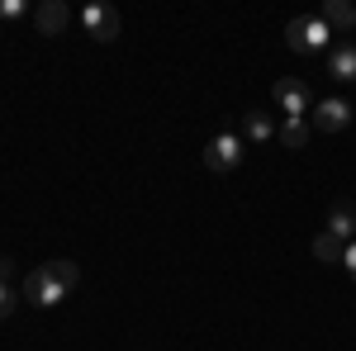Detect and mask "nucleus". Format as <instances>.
I'll list each match as a JSON object with an SVG mask.
<instances>
[{
	"label": "nucleus",
	"instance_id": "nucleus-7",
	"mask_svg": "<svg viewBox=\"0 0 356 351\" xmlns=\"http://www.w3.org/2000/svg\"><path fill=\"white\" fill-rule=\"evenodd\" d=\"M328 76L337 85L356 81V43H352V38H342V43H332V48H328Z\"/></svg>",
	"mask_w": 356,
	"mask_h": 351
},
{
	"label": "nucleus",
	"instance_id": "nucleus-1",
	"mask_svg": "<svg viewBox=\"0 0 356 351\" xmlns=\"http://www.w3.org/2000/svg\"><path fill=\"white\" fill-rule=\"evenodd\" d=\"M332 38H337V33H332L318 15H300V19H290V24H285V43H290L295 53H309V57L328 53Z\"/></svg>",
	"mask_w": 356,
	"mask_h": 351
},
{
	"label": "nucleus",
	"instance_id": "nucleus-9",
	"mask_svg": "<svg viewBox=\"0 0 356 351\" xmlns=\"http://www.w3.org/2000/svg\"><path fill=\"white\" fill-rule=\"evenodd\" d=\"M328 233L337 238V243H352V238H356V204H352V199H337V204H332Z\"/></svg>",
	"mask_w": 356,
	"mask_h": 351
},
{
	"label": "nucleus",
	"instance_id": "nucleus-17",
	"mask_svg": "<svg viewBox=\"0 0 356 351\" xmlns=\"http://www.w3.org/2000/svg\"><path fill=\"white\" fill-rule=\"evenodd\" d=\"M342 266L352 270V280H356V238H352V243H347V252H342Z\"/></svg>",
	"mask_w": 356,
	"mask_h": 351
},
{
	"label": "nucleus",
	"instance_id": "nucleus-13",
	"mask_svg": "<svg viewBox=\"0 0 356 351\" xmlns=\"http://www.w3.org/2000/svg\"><path fill=\"white\" fill-rule=\"evenodd\" d=\"M342 252H347V243H337L328 228L314 238V256H318V261H328V266H342Z\"/></svg>",
	"mask_w": 356,
	"mask_h": 351
},
{
	"label": "nucleus",
	"instance_id": "nucleus-18",
	"mask_svg": "<svg viewBox=\"0 0 356 351\" xmlns=\"http://www.w3.org/2000/svg\"><path fill=\"white\" fill-rule=\"evenodd\" d=\"M0 280H10V285H15V261H10V256H0Z\"/></svg>",
	"mask_w": 356,
	"mask_h": 351
},
{
	"label": "nucleus",
	"instance_id": "nucleus-10",
	"mask_svg": "<svg viewBox=\"0 0 356 351\" xmlns=\"http://www.w3.org/2000/svg\"><path fill=\"white\" fill-rule=\"evenodd\" d=\"M33 24L43 28V33H62V28L72 24V10H67L62 0H43V5L33 10Z\"/></svg>",
	"mask_w": 356,
	"mask_h": 351
},
{
	"label": "nucleus",
	"instance_id": "nucleus-6",
	"mask_svg": "<svg viewBox=\"0 0 356 351\" xmlns=\"http://www.w3.org/2000/svg\"><path fill=\"white\" fill-rule=\"evenodd\" d=\"M81 24H86V33H90L95 43H114V38H119V10L90 0V5L81 10Z\"/></svg>",
	"mask_w": 356,
	"mask_h": 351
},
{
	"label": "nucleus",
	"instance_id": "nucleus-8",
	"mask_svg": "<svg viewBox=\"0 0 356 351\" xmlns=\"http://www.w3.org/2000/svg\"><path fill=\"white\" fill-rule=\"evenodd\" d=\"M318 19H323L332 33H352L356 28V5H347V0H323V5H318Z\"/></svg>",
	"mask_w": 356,
	"mask_h": 351
},
{
	"label": "nucleus",
	"instance_id": "nucleus-11",
	"mask_svg": "<svg viewBox=\"0 0 356 351\" xmlns=\"http://www.w3.org/2000/svg\"><path fill=\"white\" fill-rule=\"evenodd\" d=\"M243 133H247V142H271L275 138V119L266 114V109H247L243 114Z\"/></svg>",
	"mask_w": 356,
	"mask_h": 351
},
{
	"label": "nucleus",
	"instance_id": "nucleus-5",
	"mask_svg": "<svg viewBox=\"0 0 356 351\" xmlns=\"http://www.w3.org/2000/svg\"><path fill=\"white\" fill-rule=\"evenodd\" d=\"M352 100H342V95H328V100H318L314 114H309V124L318 129V133H342L347 124H352Z\"/></svg>",
	"mask_w": 356,
	"mask_h": 351
},
{
	"label": "nucleus",
	"instance_id": "nucleus-4",
	"mask_svg": "<svg viewBox=\"0 0 356 351\" xmlns=\"http://www.w3.org/2000/svg\"><path fill=\"white\" fill-rule=\"evenodd\" d=\"M233 166H243V133H219L204 142V171H233Z\"/></svg>",
	"mask_w": 356,
	"mask_h": 351
},
{
	"label": "nucleus",
	"instance_id": "nucleus-16",
	"mask_svg": "<svg viewBox=\"0 0 356 351\" xmlns=\"http://www.w3.org/2000/svg\"><path fill=\"white\" fill-rule=\"evenodd\" d=\"M10 313H15V285L0 280V318H10Z\"/></svg>",
	"mask_w": 356,
	"mask_h": 351
},
{
	"label": "nucleus",
	"instance_id": "nucleus-3",
	"mask_svg": "<svg viewBox=\"0 0 356 351\" xmlns=\"http://www.w3.org/2000/svg\"><path fill=\"white\" fill-rule=\"evenodd\" d=\"M67 295H72V290L57 280V270H53V266L29 270V280H24V299H29V304H38V309H57V304H62Z\"/></svg>",
	"mask_w": 356,
	"mask_h": 351
},
{
	"label": "nucleus",
	"instance_id": "nucleus-14",
	"mask_svg": "<svg viewBox=\"0 0 356 351\" xmlns=\"http://www.w3.org/2000/svg\"><path fill=\"white\" fill-rule=\"evenodd\" d=\"M48 266L57 270V280H62L67 290H76V285H81V266H76V261H67V256H62V261H48Z\"/></svg>",
	"mask_w": 356,
	"mask_h": 351
},
{
	"label": "nucleus",
	"instance_id": "nucleus-12",
	"mask_svg": "<svg viewBox=\"0 0 356 351\" xmlns=\"http://www.w3.org/2000/svg\"><path fill=\"white\" fill-rule=\"evenodd\" d=\"M309 138H314V124H309V119H285V124H280V142L295 147V152L309 147Z\"/></svg>",
	"mask_w": 356,
	"mask_h": 351
},
{
	"label": "nucleus",
	"instance_id": "nucleus-2",
	"mask_svg": "<svg viewBox=\"0 0 356 351\" xmlns=\"http://www.w3.org/2000/svg\"><path fill=\"white\" fill-rule=\"evenodd\" d=\"M271 95H275V105H280V114L285 119H309L314 114V85L300 81V76H280V81L271 85Z\"/></svg>",
	"mask_w": 356,
	"mask_h": 351
},
{
	"label": "nucleus",
	"instance_id": "nucleus-15",
	"mask_svg": "<svg viewBox=\"0 0 356 351\" xmlns=\"http://www.w3.org/2000/svg\"><path fill=\"white\" fill-rule=\"evenodd\" d=\"M24 15H29L24 0H0V24H5V19H24Z\"/></svg>",
	"mask_w": 356,
	"mask_h": 351
}]
</instances>
